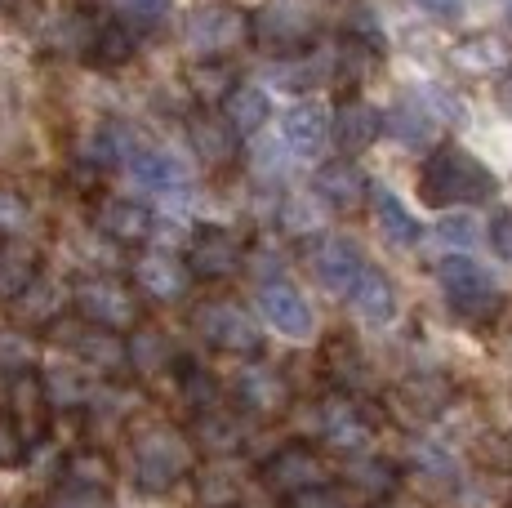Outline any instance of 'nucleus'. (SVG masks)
Instances as JSON below:
<instances>
[{
	"mask_svg": "<svg viewBox=\"0 0 512 508\" xmlns=\"http://www.w3.org/2000/svg\"><path fill=\"white\" fill-rule=\"evenodd\" d=\"M495 174L477 161L472 152H464L459 143H441L428 152L419 170V197L432 210H450V205H477L495 197Z\"/></svg>",
	"mask_w": 512,
	"mask_h": 508,
	"instance_id": "1",
	"label": "nucleus"
},
{
	"mask_svg": "<svg viewBox=\"0 0 512 508\" xmlns=\"http://www.w3.org/2000/svg\"><path fill=\"white\" fill-rule=\"evenodd\" d=\"M196 468V446L179 428H143L134 437V486L147 495H170Z\"/></svg>",
	"mask_w": 512,
	"mask_h": 508,
	"instance_id": "2",
	"label": "nucleus"
},
{
	"mask_svg": "<svg viewBox=\"0 0 512 508\" xmlns=\"http://www.w3.org/2000/svg\"><path fill=\"white\" fill-rule=\"evenodd\" d=\"M72 308L81 321L98 330H139V299L125 281L112 277H76L72 281Z\"/></svg>",
	"mask_w": 512,
	"mask_h": 508,
	"instance_id": "3",
	"label": "nucleus"
},
{
	"mask_svg": "<svg viewBox=\"0 0 512 508\" xmlns=\"http://www.w3.org/2000/svg\"><path fill=\"white\" fill-rule=\"evenodd\" d=\"M437 281L446 304L459 312V317H495L504 308V295H499L495 277L481 268L468 254H450V259L437 263Z\"/></svg>",
	"mask_w": 512,
	"mask_h": 508,
	"instance_id": "4",
	"label": "nucleus"
},
{
	"mask_svg": "<svg viewBox=\"0 0 512 508\" xmlns=\"http://www.w3.org/2000/svg\"><path fill=\"white\" fill-rule=\"evenodd\" d=\"M259 482L268 486V495L277 500H294L303 491H317V486H330V464L321 459L317 446L308 442H290V446H277L268 459L259 464Z\"/></svg>",
	"mask_w": 512,
	"mask_h": 508,
	"instance_id": "5",
	"label": "nucleus"
},
{
	"mask_svg": "<svg viewBox=\"0 0 512 508\" xmlns=\"http://www.w3.org/2000/svg\"><path fill=\"white\" fill-rule=\"evenodd\" d=\"M317 437L330 446V451L343 455H370L374 442V424L370 415L357 406L352 393H330L326 402H317Z\"/></svg>",
	"mask_w": 512,
	"mask_h": 508,
	"instance_id": "6",
	"label": "nucleus"
},
{
	"mask_svg": "<svg viewBox=\"0 0 512 508\" xmlns=\"http://www.w3.org/2000/svg\"><path fill=\"white\" fill-rule=\"evenodd\" d=\"M192 326H196V335H201V344L219 348V353L259 357V348H263V335H259V326H254L250 312L236 308V304H223V299L196 308Z\"/></svg>",
	"mask_w": 512,
	"mask_h": 508,
	"instance_id": "7",
	"label": "nucleus"
},
{
	"mask_svg": "<svg viewBox=\"0 0 512 508\" xmlns=\"http://www.w3.org/2000/svg\"><path fill=\"white\" fill-rule=\"evenodd\" d=\"M254 299H259L263 321H268L277 335H285V339H312V330H317V312H312V304L303 299V290L294 286V281H285V277L272 272V277L259 281Z\"/></svg>",
	"mask_w": 512,
	"mask_h": 508,
	"instance_id": "8",
	"label": "nucleus"
},
{
	"mask_svg": "<svg viewBox=\"0 0 512 508\" xmlns=\"http://www.w3.org/2000/svg\"><path fill=\"white\" fill-rule=\"evenodd\" d=\"M366 254L352 237H321L317 250H312V272H317V281L330 290V295H343L348 299L352 290H357V281L366 277Z\"/></svg>",
	"mask_w": 512,
	"mask_h": 508,
	"instance_id": "9",
	"label": "nucleus"
},
{
	"mask_svg": "<svg viewBox=\"0 0 512 508\" xmlns=\"http://www.w3.org/2000/svg\"><path fill=\"white\" fill-rule=\"evenodd\" d=\"M241 259L245 246L228 228H201L187 246V268H192L196 281H228L241 272Z\"/></svg>",
	"mask_w": 512,
	"mask_h": 508,
	"instance_id": "10",
	"label": "nucleus"
},
{
	"mask_svg": "<svg viewBox=\"0 0 512 508\" xmlns=\"http://www.w3.org/2000/svg\"><path fill=\"white\" fill-rule=\"evenodd\" d=\"M232 397H236V406H241L245 415L272 419V415H281V410L290 406V384H285V375H281L277 366H263V361H254V366L236 370Z\"/></svg>",
	"mask_w": 512,
	"mask_h": 508,
	"instance_id": "11",
	"label": "nucleus"
},
{
	"mask_svg": "<svg viewBox=\"0 0 512 508\" xmlns=\"http://www.w3.org/2000/svg\"><path fill=\"white\" fill-rule=\"evenodd\" d=\"M130 277L147 299H161V304L165 299H183L187 286L196 281L187 259H179V254H170V250H143L139 259L130 263Z\"/></svg>",
	"mask_w": 512,
	"mask_h": 508,
	"instance_id": "12",
	"label": "nucleus"
},
{
	"mask_svg": "<svg viewBox=\"0 0 512 508\" xmlns=\"http://www.w3.org/2000/svg\"><path fill=\"white\" fill-rule=\"evenodd\" d=\"M245 32H250L245 18L236 14V9H228V5H205V9H196V14L187 18V45H192L196 58L228 54Z\"/></svg>",
	"mask_w": 512,
	"mask_h": 508,
	"instance_id": "13",
	"label": "nucleus"
},
{
	"mask_svg": "<svg viewBox=\"0 0 512 508\" xmlns=\"http://www.w3.org/2000/svg\"><path fill=\"white\" fill-rule=\"evenodd\" d=\"M67 348H72V357L81 361L85 370H94V375H116V370L130 366V339H121L116 330H98L90 321L72 326Z\"/></svg>",
	"mask_w": 512,
	"mask_h": 508,
	"instance_id": "14",
	"label": "nucleus"
},
{
	"mask_svg": "<svg viewBox=\"0 0 512 508\" xmlns=\"http://www.w3.org/2000/svg\"><path fill=\"white\" fill-rule=\"evenodd\" d=\"M245 442H250V433H245V410L236 406H210V410H201L196 415V424H192V446L196 451H205V455H214V459H228L236 451H245Z\"/></svg>",
	"mask_w": 512,
	"mask_h": 508,
	"instance_id": "15",
	"label": "nucleus"
},
{
	"mask_svg": "<svg viewBox=\"0 0 512 508\" xmlns=\"http://www.w3.org/2000/svg\"><path fill=\"white\" fill-rule=\"evenodd\" d=\"M281 139L285 148L294 156H303V161H312V156H321L326 143H334V116L326 112L321 103H294L290 112H285L281 121Z\"/></svg>",
	"mask_w": 512,
	"mask_h": 508,
	"instance_id": "16",
	"label": "nucleus"
},
{
	"mask_svg": "<svg viewBox=\"0 0 512 508\" xmlns=\"http://www.w3.org/2000/svg\"><path fill=\"white\" fill-rule=\"evenodd\" d=\"M98 232H103L107 241H116V246H143L147 237H152V210H147L143 201H130V197H107L98 205L94 214Z\"/></svg>",
	"mask_w": 512,
	"mask_h": 508,
	"instance_id": "17",
	"label": "nucleus"
},
{
	"mask_svg": "<svg viewBox=\"0 0 512 508\" xmlns=\"http://www.w3.org/2000/svg\"><path fill=\"white\" fill-rule=\"evenodd\" d=\"M312 192H317V201H326L330 210H352V205H361L370 197V183L348 156H339V161L317 165V174H312Z\"/></svg>",
	"mask_w": 512,
	"mask_h": 508,
	"instance_id": "18",
	"label": "nucleus"
},
{
	"mask_svg": "<svg viewBox=\"0 0 512 508\" xmlns=\"http://www.w3.org/2000/svg\"><path fill=\"white\" fill-rule=\"evenodd\" d=\"M41 379H45L49 410L94 406L98 393H103V375H94V370H85V366H49Z\"/></svg>",
	"mask_w": 512,
	"mask_h": 508,
	"instance_id": "19",
	"label": "nucleus"
},
{
	"mask_svg": "<svg viewBox=\"0 0 512 508\" xmlns=\"http://www.w3.org/2000/svg\"><path fill=\"white\" fill-rule=\"evenodd\" d=\"M379 134H383V112L370 107L366 99H348L334 112V148L348 156V161L357 152H366Z\"/></svg>",
	"mask_w": 512,
	"mask_h": 508,
	"instance_id": "20",
	"label": "nucleus"
},
{
	"mask_svg": "<svg viewBox=\"0 0 512 508\" xmlns=\"http://www.w3.org/2000/svg\"><path fill=\"white\" fill-rule=\"evenodd\" d=\"M125 170L134 174V183L147 192H170V188H187V165L165 148H134V156L125 161Z\"/></svg>",
	"mask_w": 512,
	"mask_h": 508,
	"instance_id": "21",
	"label": "nucleus"
},
{
	"mask_svg": "<svg viewBox=\"0 0 512 508\" xmlns=\"http://www.w3.org/2000/svg\"><path fill=\"white\" fill-rule=\"evenodd\" d=\"M343 486H352L357 495H366L370 504H379V500H388V495H397V486H401V473H397V464H388L383 455H352L348 464H343Z\"/></svg>",
	"mask_w": 512,
	"mask_h": 508,
	"instance_id": "22",
	"label": "nucleus"
},
{
	"mask_svg": "<svg viewBox=\"0 0 512 508\" xmlns=\"http://www.w3.org/2000/svg\"><path fill=\"white\" fill-rule=\"evenodd\" d=\"M36 281H41V259H36V250L27 246V241L9 237L5 246H0V299L18 304Z\"/></svg>",
	"mask_w": 512,
	"mask_h": 508,
	"instance_id": "23",
	"label": "nucleus"
},
{
	"mask_svg": "<svg viewBox=\"0 0 512 508\" xmlns=\"http://www.w3.org/2000/svg\"><path fill=\"white\" fill-rule=\"evenodd\" d=\"M383 134H392L406 148H428L437 134V116L428 112V99H401L383 112Z\"/></svg>",
	"mask_w": 512,
	"mask_h": 508,
	"instance_id": "24",
	"label": "nucleus"
},
{
	"mask_svg": "<svg viewBox=\"0 0 512 508\" xmlns=\"http://www.w3.org/2000/svg\"><path fill=\"white\" fill-rule=\"evenodd\" d=\"M348 304L357 308V317L366 321V326H388V321L397 317V286H392L379 268H366V277L357 281Z\"/></svg>",
	"mask_w": 512,
	"mask_h": 508,
	"instance_id": "25",
	"label": "nucleus"
},
{
	"mask_svg": "<svg viewBox=\"0 0 512 508\" xmlns=\"http://www.w3.org/2000/svg\"><path fill=\"white\" fill-rule=\"evenodd\" d=\"M370 210H374V223H379V232L392 241V246H415V241L423 237L419 219L406 210V201H401L397 192L370 188Z\"/></svg>",
	"mask_w": 512,
	"mask_h": 508,
	"instance_id": "26",
	"label": "nucleus"
},
{
	"mask_svg": "<svg viewBox=\"0 0 512 508\" xmlns=\"http://www.w3.org/2000/svg\"><path fill=\"white\" fill-rule=\"evenodd\" d=\"M268 116H272V103H268V94H263L259 85H241V81H236L232 94L223 99V121L236 130V139L259 134L263 125H268Z\"/></svg>",
	"mask_w": 512,
	"mask_h": 508,
	"instance_id": "27",
	"label": "nucleus"
},
{
	"mask_svg": "<svg viewBox=\"0 0 512 508\" xmlns=\"http://www.w3.org/2000/svg\"><path fill=\"white\" fill-rule=\"evenodd\" d=\"M254 36H259L263 45H277V50H299V45L312 41V27L303 23L299 9L281 5V9H268V14H259V23H254Z\"/></svg>",
	"mask_w": 512,
	"mask_h": 508,
	"instance_id": "28",
	"label": "nucleus"
},
{
	"mask_svg": "<svg viewBox=\"0 0 512 508\" xmlns=\"http://www.w3.org/2000/svg\"><path fill=\"white\" fill-rule=\"evenodd\" d=\"M174 375H179V393H183V402L201 415V410H210V406H223V384H219V375L214 370H205L201 361H192V357H183L179 366H174Z\"/></svg>",
	"mask_w": 512,
	"mask_h": 508,
	"instance_id": "29",
	"label": "nucleus"
},
{
	"mask_svg": "<svg viewBox=\"0 0 512 508\" xmlns=\"http://www.w3.org/2000/svg\"><path fill=\"white\" fill-rule=\"evenodd\" d=\"M139 50V36L130 23H103L90 41V63L94 67H125Z\"/></svg>",
	"mask_w": 512,
	"mask_h": 508,
	"instance_id": "30",
	"label": "nucleus"
},
{
	"mask_svg": "<svg viewBox=\"0 0 512 508\" xmlns=\"http://www.w3.org/2000/svg\"><path fill=\"white\" fill-rule=\"evenodd\" d=\"M455 67H464L472 76H486L508 67V45L499 36H472V41L455 45Z\"/></svg>",
	"mask_w": 512,
	"mask_h": 508,
	"instance_id": "31",
	"label": "nucleus"
},
{
	"mask_svg": "<svg viewBox=\"0 0 512 508\" xmlns=\"http://www.w3.org/2000/svg\"><path fill=\"white\" fill-rule=\"evenodd\" d=\"M63 482L107 491V486H112V464H107L103 451H67L63 455Z\"/></svg>",
	"mask_w": 512,
	"mask_h": 508,
	"instance_id": "32",
	"label": "nucleus"
},
{
	"mask_svg": "<svg viewBox=\"0 0 512 508\" xmlns=\"http://www.w3.org/2000/svg\"><path fill=\"white\" fill-rule=\"evenodd\" d=\"M192 143H196V152L205 156V161H232V152H236V130L228 121H214V116H205V121H196L192 125Z\"/></svg>",
	"mask_w": 512,
	"mask_h": 508,
	"instance_id": "33",
	"label": "nucleus"
},
{
	"mask_svg": "<svg viewBox=\"0 0 512 508\" xmlns=\"http://www.w3.org/2000/svg\"><path fill=\"white\" fill-rule=\"evenodd\" d=\"M130 366L143 370V375L170 366V339H165L156 326H139L134 330V339H130Z\"/></svg>",
	"mask_w": 512,
	"mask_h": 508,
	"instance_id": "34",
	"label": "nucleus"
},
{
	"mask_svg": "<svg viewBox=\"0 0 512 508\" xmlns=\"http://www.w3.org/2000/svg\"><path fill=\"white\" fill-rule=\"evenodd\" d=\"M201 508H241V482L232 468L214 464L201 473Z\"/></svg>",
	"mask_w": 512,
	"mask_h": 508,
	"instance_id": "35",
	"label": "nucleus"
},
{
	"mask_svg": "<svg viewBox=\"0 0 512 508\" xmlns=\"http://www.w3.org/2000/svg\"><path fill=\"white\" fill-rule=\"evenodd\" d=\"M58 312H63V308H58V290L49 286L45 277L36 281V286L27 290L23 299H18V317H23V321H36V326H45V321H54Z\"/></svg>",
	"mask_w": 512,
	"mask_h": 508,
	"instance_id": "36",
	"label": "nucleus"
},
{
	"mask_svg": "<svg viewBox=\"0 0 512 508\" xmlns=\"http://www.w3.org/2000/svg\"><path fill=\"white\" fill-rule=\"evenodd\" d=\"M45 508H112L107 504V491H94V486H76V482H58L49 491Z\"/></svg>",
	"mask_w": 512,
	"mask_h": 508,
	"instance_id": "37",
	"label": "nucleus"
},
{
	"mask_svg": "<svg viewBox=\"0 0 512 508\" xmlns=\"http://www.w3.org/2000/svg\"><path fill=\"white\" fill-rule=\"evenodd\" d=\"M232 85H236V81L228 76V67H219L214 58H201V63L192 67V90L201 94V99H205V94H223V99H228Z\"/></svg>",
	"mask_w": 512,
	"mask_h": 508,
	"instance_id": "38",
	"label": "nucleus"
},
{
	"mask_svg": "<svg viewBox=\"0 0 512 508\" xmlns=\"http://www.w3.org/2000/svg\"><path fill=\"white\" fill-rule=\"evenodd\" d=\"M116 14H121V23L156 27V23H165V14H170V0H116Z\"/></svg>",
	"mask_w": 512,
	"mask_h": 508,
	"instance_id": "39",
	"label": "nucleus"
},
{
	"mask_svg": "<svg viewBox=\"0 0 512 508\" xmlns=\"http://www.w3.org/2000/svg\"><path fill=\"white\" fill-rule=\"evenodd\" d=\"M27 451H32V442L23 437V428H18V419H9V415H0V468H9V464H18Z\"/></svg>",
	"mask_w": 512,
	"mask_h": 508,
	"instance_id": "40",
	"label": "nucleus"
},
{
	"mask_svg": "<svg viewBox=\"0 0 512 508\" xmlns=\"http://www.w3.org/2000/svg\"><path fill=\"white\" fill-rule=\"evenodd\" d=\"M285 508H348V500H343L339 486H317V491H303L294 495V500H285Z\"/></svg>",
	"mask_w": 512,
	"mask_h": 508,
	"instance_id": "41",
	"label": "nucleus"
},
{
	"mask_svg": "<svg viewBox=\"0 0 512 508\" xmlns=\"http://www.w3.org/2000/svg\"><path fill=\"white\" fill-rule=\"evenodd\" d=\"M27 223V205L14 197V192H5L0 188V232H5V237H14L18 228H23Z\"/></svg>",
	"mask_w": 512,
	"mask_h": 508,
	"instance_id": "42",
	"label": "nucleus"
},
{
	"mask_svg": "<svg viewBox=\"0 0 512 508\" xmlns=\"http://www.w3.org/2000/svg\"><path fill=\"white\" fill-rule=\"evenodd\" d=\"M437 237L446 241V246H472V237H477V223H472L468 214H459V219H441Z\"/></svg>",
	"mask_w": 512,
	"mask_h": 508,
	"instance_id": "43",
	"label": "nucleus"
},
{
	"mask_svg": "<svg viewBox=\"0 0 512 508\" xmlns=\"http://www.w3.org/2000/svg\"><path fill=\"white\" fill-rule=\"evenodd\" d=\"M490 250L504 263H512V214H495L490 219Z\"/></svg>",
	"mask_w": 512,
	"mask_h": 508,
	"instance_id": "44",
	"label": "nucleus"
},
{
	"mask_svg": "<svg viewBox=\"0 0 512 508\" xmlns=\"http://www.w3.org/2000/svg\"><path fill=\"white\" fill-rule=\"evenodd\" d=\"M428 14H441V18H450V14H459V0H419Z\"/></svg>",
	"mask_w": 512,
	"mask_h": 508,
	"instance_id": "45",
	"label": "nucleus"
},
{
	"mask_svg": "<svg viewBox=\"0 0 512 508\" xmlns=\"http://www.w3.org/2000/svg\"><path fill=\"white\" fill-rule=\"evenodd\" d=\"M499 107H504V112L512 116V72L504 76V81H499Z\"/></svg>",
	"mask_w": 512,
	"mask_h": 508,
	"instance_id": "46",
	"label": "nucleus"
},
{
	"mask_svg": "<svg viewBox=\"0 0 512 508\" xmlns=\"http://www.w3.org/2000/svg\"><path fill=\"white\" fill-rule=\"evenodd\" d=\"M9 9H14V0H0V14H9Z\"/></svg>",
	"mask_w": 512,
	"mask_h": 508,
	"instance_id": "47",
	"label": "nucleus"
},
{
	"mask_svg": "<svg viewBox=\"0 0 512 508\" xmlns=\"http://www.w3.org/2000/svg\"><path fill=\"white\" fill-rule=\"evenodd\" d=\"M508 23H512V0H508Z\"/></svg>",
	"mask_w": 512,
	"mask_h": 508,
	"instance_id": "48",
	"label": "nucleus"
}]
</instances>
